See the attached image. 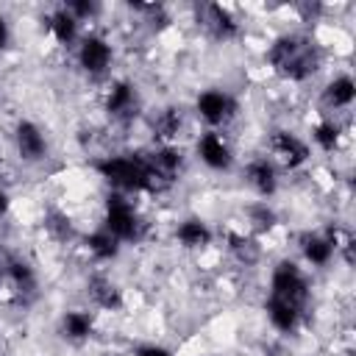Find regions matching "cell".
I'll return each mask as SVG.
<instances>
[{
  "label": "cell",
  "mask_w": 356,
  "mask_h": 356,
  "mask_svg": "<svg viewBox=\"0 0 356 356\" xmlns=\"http://www.w3.org/2000/svg\"><path fill=\"white\" fill-rule=\"evenodd\" d=\"M100 172L109 178V181L125 187V190H142L153 184V175L150 167L139 159H112L100 164Z\"/></svg>",
  "instance_id": "obj_1"
},
{
  "label": "cell",
  "mask_w": 356,
  "mask_h": 356,
  "mask_svg": "<svg viewBox=\"0 0 356 356\" xmlns=\"http://www.w3.org/2000/svg\"><path fill=\"white\" fill-rule=\"evenodd\" d=\"M270 59H273V64H276L284 75H292V78H303L309 70H314L309 51H306L303 45H298L295 39H281V42H276V48L270 51Z\"/></svg>",
  "instance_id": "obj_2"
},
{
  "label": "cell",
  "mask_w": 356,
  "mask_h": 356,
  "mask_svg": "<svg viewBox=\"0 0 356 356\" xmlns=\"http://www.w3.org/2000/svg\"><path fill=\"white\" fill-rule=\"evenodd\" d=\"M273 298L276 301H284L290 306H295V303H301L306 298V284L298 276L295 265H281L278 267V273L273 278Z\"/></svg>",
  "instance_id": "obj_3"
},
{
  "label": "cell",
  "mask_w": 356,
  "mask_h": 356,
  "mask_svg": "<svg viewBox=\"0 0 356 356\" xmlns=\"http://www.w3.org/2000/svg\"><path fill=\"white\" fill-rule=\"evenodd\" d=\"M134 229H136V220H134L131 209L125 206L123 198L112 195L109 198V231L114 237H134Z\"/></svg>",
  "instance_id": "obj_4"
},
{
  "label": "cell",
  "mask_w": 356,
  "mask_h": 356,
  "mask_svg": "<svg viewBox=\"0 0 356 356\" xmlns=\"http://www.w3.org/2000/svg\"><path fill=\"white\" fill-rule=\"evenodd\" d=\"M109 48L100 42V39H87L84 48H81V64L92 73H100L106 64H109Z\"/></svg>",
  "instance_id": "obj_5"
},
{
  "label": "cell",
  "mask_w": 356,
  "mask_h": 356,
  "mask_svg": "<svg viewBox=\"0 0 356 356\" xmlns=\"http://www.w3.org/2000/svg\"><path fill=\"white\" fill-rule=\"evenodd\" d=\"M17 142H20V150L26 159H39L45 153V142L39 136V131L31 125V123H23L20 131H17Z\"/></svg>",
  "instance_id": "obj_6"
},
{
  "label": "cell",
  "mask_w": 356,
  "mask_h": 356,
  "mask_svg": "<svg viewBox=\"0 0 356 356\" xmlns=\"http://www.w3.org/2000/svg\"><path fill=\"white\" fill-rule=\"evenodd\" d=\"M276 150L281 153V159H284L290 167H295V164H301V161L306 159V148H303L295 136H290V134H278V136H276Z\"/></svg>",
  "instance_id": "obj_7"
},
{
  "label": "cell",
  "mask_w": 356,
  "mask_h": 356,
  "mask_svg": "<svg viewBox=\"0 0 356 356\" xmlns=\"http://www.w3.org/2000/svg\"><path fill=\"white\" fill-rule=\"evenodd\" d=\"M201 156H204V161L212 164V167H229V150H226V145H223L215 134L204 136V142H201Z\"/></svg>",
  "instance_id": "obj_8"
},
{
  "label": "cell",
  "mask_w": 356,
  "mask_h": 356,
  "mask_svg": "<svg viewBox=\"0 0 356 356\" xmlns=\"http://www.w3.org/2000/svg\"><path fill=\"white\" fill-rule=\"evenodd\" d=\"M198 109H201V114H204L206 120L217 123V120H223V117H226V112H229V100H226V95H220V92H206V95L198 100Z\"/></svg>",
  "instance_id": "obj_9"
},
{
  "label": "cell",
  "mask_w": 356,
  "mask_h": 356,
  "mask_svg": "<svg viewBox=\"0 0 356 356\" xmlns=\"http://www.w3.org/2000/svg\"><path fill=\"white\" fill-rule=\"evenodd\" d=\"M248 175H251V181L259 187V193H273L276 190V175H273V167L267 164V161H256V164H251V170H248Z\"/></svg>",
  "instance_id": "obj_10"
},
{
  "label": "cell",
  "mask_w": 356,
  "mask_h": 356,
  "mask_svg": "<svg viewBox=\"0 0 356 356\" xmlns=\"http://www.w3.org/2000/svg\"><path fill=\"white\" fill-rule=\"evenodd\" d=\"M270 320L278 326V328H284V331H290L292 326H295V306H290V303H284V301H270Z\"/></svg>",
  "instance_id": "obj_11"
},
{
  "label": "cell",
  "mask_w": 356,
  "mask_h": 356,
  "mask_svg": "<svg viewBox=\"0 0 356 356\" xmlns=\"http://www.w3.org/2000/svg\"><path fill=\"white\" fill-rule=\"evenodd\" d=\"M178 237H181V242H187V245H204V242L209 240V231H206L198 220H190V223L181 226Z\"/></svg>",
  "instance_id": "obj_12"
},
{
  "label": "cell",
  "mask_w": 356,
  "mask_h": 356,
  "mask_svg": "<svg viewBox=\"0 0 356 356\" xmlns=\"http://www.w3.org/2000/svg\"><path fill=\"white\" fill-rule=\"evenodd\" d=\"M328 98L334 100V103H350L353 100V81L350 78H339V81H334L331 87H328Z\"/></svg>",
  "instance_id": "obj_13"
},
{
  "label": "cell",
  "mask_w": 356,
  "mask_h": 356,
  "mask_svg": "<svg viewBox=\"0 0 356 356\" xmlns=\"http://www.w3.org/2000/svg\"><path fill=\"white\" fill-rule=\"evenodd\" d=\"M131 103H134V92H131V87L128 84H120L117 89H114V95H112V100H109V112H125V109H131Z\"/></svg>",
  "instance_id": "obj_14"
},
{
  "label": "cell",
  "mask_w": 356,
  "mask_h": 356,
  "mask_svg": "<svg viewBox=\"0 0 356 356\" xmlns=\"http://www.w3.org/2000/svg\"><path fill=\"white\" fill-rule=\"evenodd\" d=\"M92 295H95V301H100L103 306H117L120 303V298H117V292H114V287L112 284H106V281H92Z\"/></svg>",
  "instance_id": "obj_15"
},
{
  "label": "cell",
  "mask_w": 356,
  "mask_h": 356,
  "mask_svg": "<svg viewBox=\"0 0 356 356\" xmlns=\"http://www.w3.org/2000/svg\"><path fill=\"white\" fill-rule=\"evenodd\" d=\"M303 251H306V256H309L312 262H317V265H323V262L331 256V245L323 242V240H306Z\"/></svg>",
  "instance_id": "obj_16"
},
{
  "label": "cell",
  "mask_w": 356,
  "mask_h": 356,
  "mask_svg": "<svg viewBox=\"0 0 356 356\" xmlns=\"http://www.w3.org/2000/svg\"><path fill=\"white\" fill-rule=\"evenodd\" d=\"M64 328H67V334L70 337H87L89 334V317H84V314H67V320H64Z\"/></svg>",
  "instance_id": "obj_17"
},
{
  "label": "cell",
  "mask_w": 356,
  "mask_h": 356,
  "mask_svg": "<svg viewBox=\"0 0 356 356\" xmlns=\"http://www.w3.org/2000/svg\"><path fill=\"white\" fill-rule=\"evenodd\" d=\"M209 12H212V17H215V28H217V34H223V37H231V34L237 31V26L231 23V17H229V12H226V9H220V6H212Z\"/></svg>",
  "instance_id": "obj_18"
},
{
  "label": "cell",
  "mask_w": 356,
  "mask_h": 356,
  "mask_svg": "<svg viewBox=\"0 0 356 356\" xmlns=\"http://www.w3.org/2000/svg\"><path fill=\"white\" fill-rule=\"evenodd\" d=\"M89 245H92V251H95L98 256H114V253H117V245H114L112 234H95V237L89 240Z\"/></svg>",
  "instance_id": "obj_19"
},
{
  "label": "cell",
  "mask_w": 356,
  "mask_h": 356,
  "mask_svg": "<svg viewBox=\"0 0 356 356\" xmlns=\"http://www.w3.org/2000/svg\"><path fill=\"white\" fill-rule=\"evenodd\" d=\"M53 28H56V37H59L62 42H70V39L75 37V23H73V17H67V15H56Z\"/></svg>",
  "instance_id": "obj_20"
},
{
  "label": "cell",
  "mask_w": 356,
  "mask_h": 356,
  "mask_svg": "<svg viewBox=\"0 0 356 356\" xmlns=\"http://www.w3.org/2000/svg\"><path fill=\"white\" fill-rule=\"evenodd\" d=\"M317 142H320L326 150H331V148L337 145V128H334V125H320V128H317Z\"/></svg>",
  "instance_id": "obj_21"
},
{
  "label": "cell",
  "mask_w": 356,
  "mask_h": 356,
  "mask_svg": "<svg viewBox=\"0 0 356 356\" xmlns=\"http://www.w3.org/2000/svg\"><path fill=\"white\" fill-rule=\"evenodd\" d=\"M159 131H161V136H172V134L178 131V117H175L172 112H167L164 120L159 123Z\"/></svg>",
  "instance_id": "obj_22"
},
{
  "label": "cell",
  "mask_w": 356,
  "mask_h": 356,
  "mask_svg": "<svg viewBox=\"0 0 356 356\" xmlns=\"http://www.w3.org/2000/svg\"><path fill=\"white\" fill-rule=\"evenodd\" d=\"M253 215H256V217L262 220V223H259L262 229H265V226H273V215H270V212H265V209H256Z\"/></svg>",
  "instance_id": "obj_23"
},
{
  "label": "cell",
  "mask_w": 356,
  "mask_h": 356,
  "mask_svg": "<svg viewBox=\"0 0 356 356\" xmlns=\"http://www.w3.org/2000/svg\"><path fill=\"white\" fill-rule=\"evenodd\" d=\"M15 276H17V281H28L31 278V273H28L26 265H15Z\"/></svg>",
  "instance_id": "obj_24"
},
{
  "label": "cell",
  "mask_w": 356,
  "mask_h": 356,
  "mask_svg": "<svg viewBox=\"0 0 356 356\" xmlns=\"http://www.w3.org/2000/svg\"><path fill=\"white\" fill-rule=\"evenodd\" d=\"M139 356H167V350H161V348H142Z\"/></svg>",
  "instance_id": "obj_25"
},
{
  "label": "cell",
  "mask_w": 356,
  "mask_h": 356,
  "mask_svg": "<svg viewBox=\"0 0 356 356\" xmlns=\"http://www.w3.org/2000/svg\"><path fill=\"white\" fill-rule=\"evenodd\" d=\"M0 45H6V26H3V20H0Z\"/></svg>",
  "instance_id": "obj_26"
},
{
  "label": "cell",
  "mask_w": 356,
  "mask_h": 356,
  "mask_svg": "<svg viewBox=\"0 0 356 356\" xmlns=\"http://www.w3.org/2000/svg\"><path fill=\"white\" fill-rule=\"evenodd\" d=\"M75 9H78V12H81V15H89V12H92V6H87V3H78V6H75Z\"/></svg>",
  "instance_id": "obj_27"
},
{
  "label": "cell",
  "mask_w": 356,
  "mask_h": 356,
  "mask_svg": "<svg viewBox=\"0 0 356 356\" xmlns=\"http://www.w3.org/2000/svg\"><path fill=\"white\" fill-rule=\"evenodd\" d=\"M3 212H6V195L0 193V215H3Z\"/></svg>",
  "instance_id": "obj_28"
}]
</instances>
